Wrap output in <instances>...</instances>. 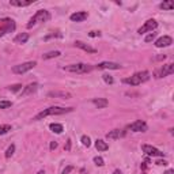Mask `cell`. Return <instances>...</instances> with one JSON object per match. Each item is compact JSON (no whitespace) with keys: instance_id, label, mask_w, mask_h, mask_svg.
I'll return each mask as SVG.
<instances>
[{"instance_id":"22","label":"cell","mask_w":174,"mask_h":174,"mask_svg":"<svg viewBox=\"0 0 174 174\" xmlns=\"http://www.w3.org/2000/svg\"><path fill=\"white\" fill-rule=\"evenodd\" d=\"M49 128L52 129V132H54V134H57V135L63 132V125L61 124H50Z\"/></svg>"},{"instance_id":"25","label":"cell","mask_w":174,"mask_h":174,"mask_svg":"<svg viewBox=\"0 0 174 174\" xmlns=\"http://www.w3.org/2000/svg\"><path fill=\"white\" fill-rule=\"evenodd\" d=\"M10 91H12V93H16V91L22 90V84H11V86L7 87Z\"/></svg>"},{"instance_id":"5","label":"cell","mask_w":174,"mask_h":174,"mask_svg":"<svg viewBox=\"0 0 174 174\" xmlns=\"http://www.w3.org/2000/svg\"><path fill=\"white\" fill-rule=\"evenodd\" d=\"M37 66V61H27V63H23V64H18V66H14L12 67V72L16 74V75H22V74H26L27 71L33 70L34 67Z\"/></svg>"},{"instance_id":"26","label":"cell","mask_w":174,"mask_h":174,"mask_svg":"<svg viewBox=\"0 0 174 174\" xmlns=\"http://www.w3.org/2000/svg\"><path fill=\"white\" fill-rule=\"evenodd\" d=\"M82 144L83 146H86V147H90L91 146V140H90V138H88V136H82Z\"/></svg>"},{"instance_id":"4","label":"cell","mask_w":174,"mask_h":174,"mask_svg":"<svg viewBox=\"0 0 174 174\" xmlns=\"http://www.w3.org/2000/svg\"><path fill=\"white\" fill-rule=\"evenodd\" d=\"M63 70L67 71V72H74V74H86V72H90L93 70V67L88 66V64L79 63V64H72V66H68V67H63Z\"/></svg>"},{"instance_id":"31","label":"cell","mask_w":174,"mask_h":174,"mask_svg":"<svg viewBox=\"0 0 174 174\" xmlns=\"http://www.w3.org/2000/svg\"><path fill=\"white\" fill-rule=\"evenodd\" d=\"M155 36H156V33H151V34H148V36L146 37V40H144V41H146V42H151V41L155 38Z\"/></svg>"},{"instance_id":"8","label":"cell","mask_w":174,"mask_h":174,"mask_svg":"<svg viewBox=\"0 0 174 174\" xmlns=\"http://www.w3.org/2000/svg\"><path fill=\"white\" fill-rule=\"evenodd\" d=\"M142 150L147 155H150V156H163V155H165L162 151H159L158 148L152 147V146H150V144H143L142 146Z\"/></svg>"},{"instance_id":"32","label":"cell","mask_w":174,"mask_h":174,"mask_svg":"<svg viewBox=\"0 0 174 174\" xmlns=\"http://www.w3.org/2000/svg\"><path fill=\"white\" fill-rule=\"evenodd\" d=\"M72 170H74V166H67V168L63 170V173L61 174H68L70 172H72Z\"/></svg>"},{"instance_id":"29","label":"cell","mask_w":174,"mask_h":174,"mask_svg":"<svg viewBox=\"0 0 174 174\" xmlns=\"http://www.w3.org/2000/svg\"><path fill=\"white\" fill-rule=\"evenodd\" d=\"M12 105L11 101H0V109H7Z\"/></svg>"},{"instance_id":"24","label":"cell","mask_w":174,"mask_h":174,"mask_svg":"<svg viewBox=\"0 0 174 174\" xmlns=\"http://www.w3.org/2000/svg\"><path fill=\"white\" fill-rule=\"evenodd\" d=\"M14 151H15V146L11 144L6 151V158H11V156L14 155Z\"/></svg>"},{"instance_id":"35","label":"cell","mask_w":174,"mask_h":174,"mask_svg":"<svg viewBox=\"0 0 174 174\" xmlns=\"http://www.w3.org/2000/svg\"><path fill=\"white\" fill-rule=\"evenodd\" d=\"M56 148H57V143L56 142H52V143H50V150L53 151V150H56Z\"/></svg>"},{"instance_id":"13","label":"cell","mask_w":174,"mask_h":174,"mask_svg":"<svg viewBox=\"0 0 174 174\" xmlns=\"http://www.w3.org/2000/svg\"><path fill=\"white\" fill-rule=\"evenodd\" d=\"M87 16H88V14L86 11H79V12H74L72 15L70 16V19L72 20V22H83Z\"/></svg>"},{"instance_id":"11","label":"cell","mask_w":174,"mask_h":174,"mask_svg":"<svg viewBox=\"0 0 174 174\" xmlns=\"http://www.w3.org/2000/svg\"><path fill=\"white\" fill-rule=\"evenodd\" d=\"M173 44V38L169 36H163L161 38H158L155 41V46L156 48H165V46H170Z\"/></svg>"},{"instance_id":"14","label":"cell","mask_w":174,"mask_h":174,"mask_svg":"<svg viewBox=\"0 0 174 174\" xmlns=\"http://www.w3.org/2000/svg\"><path fill=\"white\" fill-rule=\"evenodd\" d=\"M75 46H76V48H80L82 50H84V52H88V53H95V52H97V49L91 48L90 45H87V44L82 42V41H75Z\"/></svg>"},{"instance_id":"30","label":"cell","mask_w":174,"mask_h":174,"mask_svg":"<svg viewBox=\"0 0 174 174\" xmlns=\"http://www.w3.org/2000/svg\"><path fill=\"white\" fill-rule=\"evenodd\" d=\"M94 163H95L97 166H104V165H105V163H104V159H102L101 156H95V158H94Z\"/></svg>"},{"instance_id":"10","label":"cell","mask_w":174,"mask_h":174,"mask_svg":"<svg viewBox=\"0 0 174 174\" xmlns=\"http://www.w3.org/2000/svg\"><path fill=\"white\" fill-rule=\"evenodd\" d=\"M98 70H120L121 66L118 63H113V61H102L97 66Z\"/></svg>"},{"instance_id":"33","label":"cell","mask_w":174,"mask_h":174,"mask_svg":"<svg viewBox=\"0 0 174 174\" xmlns=\"http://www.w3.org/2000/svg\"><path fill=\"white\" fill-rule=\"evenodd\" d=\"M88 36H90V37H100L101 33L100 32H90V33H88Z\"/></svg>"},{"instance_id":"27","label":"cell","mask_w":174,"mask_h":174,"mask_svg":"<svg viewBox=\"0 0 174 174\" xmlns=\"http://www.w3.org/2000/svg\"><path fill=\"white\" fill-rule=\"evenodd\" d=\"M11 131V125H0V135H4Z\"/></svg>"},{"instance_id":"34","label":"cell","mask_w":174,"mask_h":174,"mask_svg":"<svg viewBox=\"0 0 174 174\" xmlns=\"http://www.w3.org/2000/svg\"><path fill=\"white\" fill-rule=\"evenodd\" d=\"M64 148H66V151H70L71 150V139H68L67 140V144H66V147Z\"/></svg>"},{"instance_id":"7","label":"cell","mask_w":174,"mask_h":174,"mask_svg":"<svg viewBox=\"0 0 174 174\" xmlns=\"http://www.w3.org/2000/svg\"><path fill=\"white\" fill-rule=\"evenodd\" d=\"M128 129H131L132 132H146L148 129V127L143 120H136L135 122H132V124L129 125Z\"/></svg>"},{"instance_id":"6","label":"cell","mask_w":174,"mask_h":174,"mask_svg":"<svg viewBox=\"0 0 174 174\" xmlns=\"http://www.w3.org/2000/svg\"><path fill=\"white\" fill-rule=\"evenodd\" d=\"M156 27H158V22H156L155 19H148L147 22L143 25L140 29L138 30V33L139 34H144V33H147V32H152V30H155Z\"/></svg>"},{"instance_id":"3","label":"cell","mask_w":174,"mask_h":174,"mask_svg":"<svg viewBox=\"0 0 174 174\" xmlns=\"http://www.w3.org/2000/svg\"><path fill=\"white\" fill-rule=\"evenodd\" d=\"M50 19V14L49 11H46V10H40V11L36 12V15L33 16L32 19L29 20V23H27V29H30V27H33L36 23L38 22H48V20Z\"/></svg>"},{"instance_id":"9","label":"cell","mask_w":174,"mask_h":174,"mask_svg":"<svg viewBox=\"0 0 174 174\" xmlns=\"http://www.w3.org/2000/svg\"><path fill=\"white\" fill-rule=\"evenodd\" d=\"M174 72V64H166L156 72V78H165Z\"/></svg>"},{"instance_id":"36","label":"cell","mask_w":174,"mask_h":174,"mask_svg":"<svg viewBox=\"0 0 174 174\" xmlns=\"http://www.w3.org/2000/svg\"><path fill=\"white\" fill-rule=\"evenodd\" d=\"M156 165H159V166H166V165H168V162H166V161H156Z\"/></svg>"},{"instance_id":"21","label":"cell","mask_w":174,"mask_h":174,"mask_svg":"<svg viewBox=\"0 0 174 174\" xmlns=\"http://www.w3.org/2000/svg\"><path fill=\"white\" fill-rule=\"evenodd\" d=\"M60 54H61V53L59 52V50H53V52H49V53H45V54H42V59H44V60L54 59V57H59Z\"/></svg>"},{"instance_id":"23","label":"cell","mask_w":174,"mask_h":174,"mask_svg":"<svg viewBox=\"0 0 174 174\" xmlns=\"http://www.w3.org/2000/svg\"><path fill=\"white\" fill-rule=\"evenodd\" d=\"M161 7L162 10H173L174 8V4L172 2H163V3H161Z\"/></svg>"},{"instance_id":"28","label":"cell","mask_w":174,"mask_h":174,"mask_svg":"<svg viewBox=\"0 0 174 174\" xmlns=\"http://www.w3.org/2000/svg\"><path fill=\"white\" fill-rule=\"evenodd\" d=\"M102 78H104V80L108 84H113V83H114V79H113V76H110V75L105 74V75H102Z\"/></svg>"},{"instance_id":"19","label":"cell","mask_w":174,"mask_h":174,"mask_svg":"<svg viewBox=\"0 0 174 174\" xmlns=\"http://www.w3.org/2000/svg\"><path fill=\"white\" fill-rule=\"evenodd\" d=\"M33 3V0H29V2H22V0H10V4L15 6V7H27Z\"/></svg>"},{"instance_id":"17","label":"cell","mask_w":174,"mask_h":174,"mask_svg":"<svg viewBox=\"0 0 174 174\" xmlns=\"http://www.w3.org/2000/svg\"><path fill=\"white\" fill-rule=\"evenodd\" d=\"M93 104L97 106L98 109H102V108H106L109 105L108 100H105V98H94L93 100Z\"/></svg>"},{"instance_id":"38","label":"cell","mask_w":174,"mask_h":174,"mask_svg":"<svg viewBox=\"0 0 174 174\" xmlns=\"http://www.w3.org/2000/svg\"><path fill=\"white\" fill-rule=\"evenodd\" d=\"M113 174H122V173H121V170H114Z\"/></svg>"},{"instance_id":"12","label":"cell","mask_w":174,"mask_h":174,"mask_svg":"<svg viewBox=\"0 0 174 174\" xmlns=\"http://www.w3.org/2000/svg\"><path fill=\"white\" fill-rule=\"evenodd\" d=\"M48 97L50 98H63V100H71L72 95L67 91H49L48 93Z\"/></svg>"},{"instance_id":"39","label":"cell","mask_w":174,"mask_h":174,"mask_svg":"<svg viewBox=\"0 0 174 174\" xmlns=\"http://www.w3.org/2000/svg\"><path fill=\"white\" fill-rule=\"evenodd\" d=\"M37 174H45V172H44V170H40V172L37 173Z\"/></svg>"},{"instance_id":"18","label":"cell","mask_w":174,"mask_h":174,"mask_svg":"<svg viewBox=\"0 0 174 174\" xmlns=\"http://www.w3.org/2000/svg\"><path fill=\"white\" fill-rule=\"evenodd\" d=\"M27 40H29V34L27 33H20L18 36L14 38V42L15 44H25L27 42Z\"/></svg>"},{"instance_id":"37","label":"cell","mask_w":174,"mask_h":174,"mask_svg":"<svg viewBox=\"0 0 174 174\" xmlns=\"http://www.w3.org/2000/svg\"><path fill=\"white\" fill-rule=\"evenodd\" d=\"M166 174H174V170L170 169V170H168V172H166Z\"/></svg>"},{"instance_id":"1","label":"cell","mask_w":174,"mask_h":174,"mask_svg":"<svg viewBox=\"0 0 174 174\" xmlns=\"http://www.w3.org/2000/svg\"><path fill=\"white\" fill-rule=\"evenodd\" d=\"M74 108H60V106H52V108H48L45 110H42L41 113H38L34 117L36 121H40L42 118L48 117V116H60V114H66V113H70L72 112Z\"/></svg>"},{"instance_id":"20","label":"cell","mask_w":174,"mask_h":174,"mask_svg":"<svg viewBox=\"0 0 174 174\" xmlns=\"http://www.w3.org/2000/svg\"><path fill=\"white\" fill-rule=\"evenodd\" d=\"M95 148L98 151H106V150H109V144L104 140H97L95 142Z\"/></svg>"},{"instance_id":"2","label":"cell","mask_w":174,"mask_h":174,"mask_svg":"<svg viewBox=\"0 0 174 174\" xmlns=\"http://www.w3.org/2000/svg\"><path fill=\"white\" fill-rule=\"evenodd\" d=\"M148 79H150V74L147 72V71H142V72L135 74L134 76L124 79L122 82L127 83V84H131V86H139V84H142L143 82H147Z\"/></svg>"},{"instance_id":"15","label":"cell","mask_w":174,"mask_h":174,"mask_svg":"<svg viewBox=\"0 0 174 174\" xmlns=\"http://www.w3.org/2000/svg\"><path fill=\"white\" fill-rule=\"evenodd\" d=\"M122 136H125V131H120V129H113L109 134H106L108 139H120Z\"/></svg>"},{"instance_id":"16","label":"cell","mask_w":174,"mask_h":174,"mask_svg":"<svg viewBox=\"0 0 174 174\" xmlns=\"http://www.w3.org/2000/svg\"><path fill=\"white\" fill-rule=\"evenodd\" d=\"M38 84L37 83H32V84H29V86H26L25 88H23V91H22V95H29V94H33V93H36L37 90H38Z\"/></svg>"}]
</instances>
